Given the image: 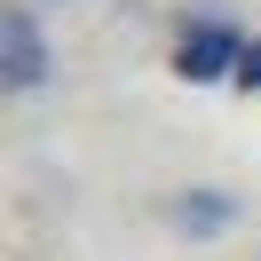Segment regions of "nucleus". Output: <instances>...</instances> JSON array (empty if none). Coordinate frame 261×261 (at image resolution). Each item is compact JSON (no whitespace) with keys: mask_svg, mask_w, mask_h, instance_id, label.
Returning <instances> with one entry per match:
<instances>
[{"mask_svg":"<svg viewBox=\"0 0 261 261\" xmlns=\"http://www.w3.org/2000/svg\"><path fill=\"white\" fill-rule=\"evenodd\" d=\"M238 87H261V40H253V48L238 56Z\"/></svg>","mask_w":261,"mask_h":261,"instance_id":"nucleus-3","label":"nucleus"},{"mask_svg":"<svg viewBox=\"0 0 261 261\" xmlns=\"http://www.w3.org/2000/svg\"><path fill=\"white\" fill-rule=\"evenodd\" d=\"M238 56H245V48H238V32H222V24H198V32L174 48V71H182V80H222V71L238 80Z\"/></svg>","mask_w":261,"mask_h":261,"instance_id":"nucleus-1","label":"nucleus"},{"mask_svg":"<svg viewBox=\"0 0 261 261\" xmlns=\"http://www.w3.org/2000/svg\"><path fill=\"white\" fill-rule=\"evenodd\" d=\"M0 48H8V87H40L48 48H40V32H32V16H24V8H8V16H0Z\"/></svg>","mask_w":261,"mask_h":261,"instance_id":"nucleus-2","label":"nucleus"}]
</instances>
